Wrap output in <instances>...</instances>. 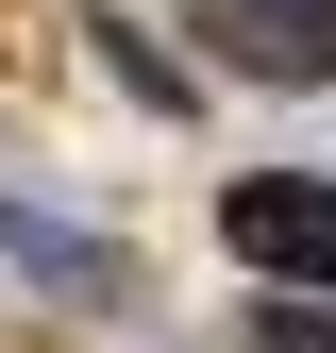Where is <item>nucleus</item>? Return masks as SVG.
I'll return each instance as SVG.
<instances>
[{
	"label": "nucleus",
	"instance_id": "obj_4",
	"mask_svg": "<svg viewBox=\"0 0 336 353\" xmlns=\"http://www.w3.org/2000/svg\"><path fill=\"white\" fill-rule=\"evenodd\" d=\"M84 51H118V84H135V101H151V118H168V101H185V68H168V51H151V34H135V17H84Z\"/></svg>",
	"mask_w": 336,
	"mask_h": 353
},
{
	"label": "nucleus",
	"instance_id": "obj_3",
	"mask_svg": "<svg viewBox=\"0 0 336 353\" xmlns=\"http://www.w3.org/2000/svg\"><path fill=\"white\" fill-rule=\"evenodd\" d=\"M0 252H17L34 286H101V252H84L67 219H34V202H0Z\"/></svg>",
	"mask_w": 336,
	"mask_h": 353
},
{
	"label": "nucleus",
	"instance_id": "obj_5",
	"mask_svg": "<svg viewBox=\"0 0 336 353\" xmlns=\"http://www.w3.org/2000/svg\"><path fill=\"white\" fill-rule=\"evenodd\" d=\"M252 353H336V320H319V303H286V286H269V320H252Z\"/></svg>",
	"mask_w": 336,
	"mask_h": 353
},
{
	"label": "nucleus",
	"instance_id": "obj_1",
	"mask_svg": "<svg viewBox=\"0 0 336 353\" xmlns=\"http://www.w3.org/2000/svg\"><path fill=\"white\" fill-rule=\"evenodd\" d=\"M219 252L269 270L286 303H336V168H252V185H219Z\"/></svg>",
	"mask_w": 336,
	"mask_h": 353
},
{
	"label": "nucleus",
	"instance_id": "obj_2",
	"mask_svg": "<svg viewBox=\"0 0 336 353\" xmlns=\"http://www.w3.org/2000/svg\"><path fill=\"white\" fill-rule=\"evenodd\" d=\"M202 51L252 68V84H336V0H219Z\"/></svg>",
	"mask_w": 336,
	"mask_h": 353
}]
</instances>
